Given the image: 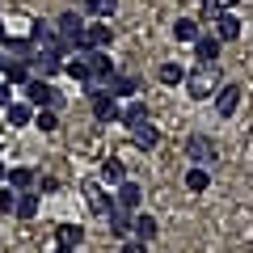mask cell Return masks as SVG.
Listing matches in <instances>:
<instances>
[{
	"label": "cell",
	"instance_id": "cell-13",
	"mask_svg": "<svg viewBox=\"0 0 253 253\" xmlns=\"http://www.w3.org/2000/svg\"><path fill=\"white\" fill-rule=\"evenodd\" d=\"M106 219H110V232H114V236H131V219H135V211H126V207L114 203V207L106 211Z\"/></svg>",
	"mask_w": 253,
	"mask_h": 253
},
{
	"label": "cell",
	"instance_id": "cell-31",
	"mask_svg": "<svg viewBox=\"0 0 253 253\" xmlns=\"http://www.w3.org/2000/svg\"><path fill=\"white\" fill-rule=\"evenodd\" d=\"M13 207H17V190L4 186L0 190V215H13Z\"/></svg>",
	"mask_w": 253,
	"mask_h": 253
},
{
	"label": "cell",
	"instance_id": "cell-4",
	"mask_svg": "<svg viewBox=\"0 0 253 253\" xmlns=\"http://www.w3.org/2000/svg\"><path fill=\"white\" fill-rule=\"evenodd\" d=\"M186 156H190V165H215V156H219V148H215V139L211 135H190L186 139Z\"/></svg>",
	"mask_w": 253,
	"mask_h": 253
},
{
	"label": "cell",
	"instance_id": "cell-29",
	"mask_svg": "<svg viewBox=\"0 0 253 253\" xmlns=\"http://www.w3.org/2000/svg\"><path fill=\"white\" fill-rule=\"evenodd\" d=\"M34 126H38V131H46V135L59 131V110H34Z\"/></svg>",
	"mask_w": 253,
	"mask_h": 253
},
{
	"label": "cell",
	"instance_id": "cell-6",
	"mask_svg": "<svg viewBox=\"0 0 253 253\" xmlns=\"http://www.w3.org/2000/svg\"><path fill=\"white\" fill-rule=\"evenodd\" d=\"M89 101H93V118L97 123H118V114H123L118 97H110L106 89H97V93H89Z\"/></svg>",
	"mask_w": 253,
	"mask_h": 253
},
{
	"label": "cell",
	"instance_id": "cell-34",
	"mask_svg": "<svg viewBox=\"0 0 253 253\" xmlns=\"http://www.w3.org/2000/svg\"><path fill=\"white\" fill-rule=\"evenodd\" d=\"M9 101H13V84H9V81H0V110L9 106Z\"/></svg>",
	"mask_w": 253,
	"mask_h": 253
},
{
	"label": "cell",
	"instance_id": "cell-12",
	"mask_svg": "<svg viewBox=\"0 0 253 253\" xmlns=\"http://www.w3.org/2000/svg\"><path fill=\"white\" fill-rule=\"evenodd\" d=\"M215 38L219 42H236L241 38V17L236 13H219L215 17Z\"/></svg>",
	"mask_w": 253,
	"mask_h": 253
},
{
	"label": "cell",
	"instance_id": "cell-14",
	"mask_svg": "<svg viewBox=\"0 0 253 253\" xmlns=\"http://www.w3.org/2000/svg\"><path fill=\"white\" fill-rule=\"evenodd\" d=\"M156 232H161V228H156V219L148 215V211H135V219H131V236H135V241H156Z\"/></svg>",
	"mask_w": 253,
	"mask_h": 253
},
{
	"label": "cell",
	"instance_id": "cell-21",
	"mask_svg": "<svg viewBox=\"0 0 253 253\" xmlns=\"http://www.w3.org/2000/svg\"><path fill=\"white\" fill-rule=\"evenodd\" d=\"M186 190H194V194L211 190V173L203 169V165H190V169H186Z\"/></svg>",
	"mask_w": 253,
	"mask_h": 253
},
{
	"label": "cell",
	"instance_id": "cell-22",
	"mask_svg": "<svg viewBox=\"0 0 253 253\" xmlns=\"http://www.w3.org/2000/svg\"><path fill=\"white\" fill-rule=\"evenodd\" d=\"M97 177L106 181V186H118V181H126V169H123V161H101V169H97Z\"/></svg>",
	"mask_w": 253,
	"mask_h": 253
},
{
	"label": "cell",
	"instance_id": "cell-10",
	"mask_svg": "<svg viewBox=\"0 0 253 253\" xmlns=\"http://www.w3.org/2000/svg\"><path fill=\"white\" fill-rule=\"evenodd\" d=\"M110 42H114V30H110V21H89V26H84V46H97V51H106Z\"/></svg>",
	"mask_w": 253,
	"mask_h": 253
},
{
	"label": "cell",
	"instance_id": "cell-1",
	"mask_svg": "<svg viewBox=\"0 0 253 253\" xmlns=\"http://www.w3.org/2000/svg\"><path fill=\"white\" fill-rule=\"evenodd\" d=\"M181 84H186V93L194 101L215 97V89H219V84H215V63H199L194 72H186V81H181Z\"/></svg>",
	"mask_w": 253,
	"mask_h": 253
},
{
	"label": "cell",
	"instance_id": "cell-37",
	"mask_svg": "<svg viewBox=\"0 0 253 253\" xmlns=\"http://www.w3.org/2000/svg\"><path fill=\"white\" fill-rule=\"evenodd\" d=\"M0 42H4V26H0Z\"/></svg>",
	"mask_w": 253,
	"mask_h": 253
},
{
	"label": "cell",
	"instance_id": "cell-26",
	"mask_svg": "<svg viewBox=\"0 0 253 253\" xmlns=\"http://www.w3.org/2000/svg\"><path fill=\"white\" fill-rule=\"evenodd\" d=\"M114 9H118V0H84V13L97 17V21H110V17H114Z\"/></svg>",
	"mask_w": 253,
	"mask_h": 253
},
{
	"label": "cell",
	"instance_id": "cell-2",
	"mask_svg": "<svg viewBox=\"0 0 253 253\" xmlns=\"http://www.w3.org/2000/svg\"><path fill=\"white\" fill-rule=\"evenodd\" d=\"M21 89H26V101H30L34 110H59V106H63L59 89H51V81H42V76H30Z\"/></svg>",
	"mask_w": 253,
	"mask_h": 253
},
{
	"label": "cell",
	"instance_id": "cell-5",
	"mask_svg": "<svg viewBox=\"0 0 253 253\" xmlns=\"http://www.w3.org/2000/svg\"><path fill=\"white\" fill-rule=\"evenodd\" d=\"M84 26H89V21H84L81 13L68 9V13L59 17V26H55V34H59L63 42H72V46H84Z\"/></svg>",
	"mask_w": 253,
	"mask_h": 253
},
{
	"label": "cell",
	"instance_id": "cell-25",
	"mask_svg": "<svg viewBox=\"0 0 253 253\" xmlns=\"http://www.w3.org/2000/svg\"><path fill=\"white\" fill-rule=\"evenodd\" d=\"M55 241L68 245V249H76V245L84 241V228L81 224H59V228H55Z\"/></svg>",
	"mask_w": 253,
	"mask_h": 253
},
{
	"label": "cell",
	"instance_id": "cell-23",
	"mask_svg": "<svg viewBox=\"0 0 253 253\" xmlns=\"http://www.w3.org/2000/svg\"><path fill=\"white\" fill-rule=\"evenodd\" d=\"M144 118H148V106H144V101H139V97H131V101H126V106H123V114H118V123L135 126V123H144Z\"/></svg>",
	"mask_w": 253,
	"mask_h": 253
},
{
	"label": "cell",
	"instance_id": "cell-33",
	"mask_svg": "<svg viewBox=\"0 0 253 253\" xmlns=\"http://www.w3.org/2000/svg\"><path fill=\"white\" fill-rule=\"evenodd\" d=\"M123 253H148V245H144V241H135V236H126V245H123Z\"/></svg>",
	"mask_w": 253,
	"mask_h": 253
},
{
	"label": "cell",
	"instance_id": "cell-28",
	"mask_svg": "<svg viewBox=\"0 0 253 253\" xmlns=\"http://www.w3.org/2000/svg\"><path fill=\"white\" fill-rule=\"evenodd\" d=\"M156 81L161 84H181L186 81V68H181V63H161V68H156Z\"/></svg>",
	"mask_w": 253,
	"mask_h": 253
},
{
	"label": "cell",
	"instance_id": "cell-7",
	"mask_svg": "<svg viewBox=\"0 0 253 253\" xmlns=\"http://www.w3.org/2000/svg\"><path fill=\"white\" fill-rule=\"evenodd\" d=\"M241 84H219V89H215V114L219 118H232L236 114V106H241Z\"/></svg>",
	"mask_w": 253,
	"mask_h": 253
},
{
	"label": "cell",
	"instance_id": "cell-3",
	"mask_svg": "<svg viewBox=\"0 0 253 253\" xmlns=\"http://www.w3.org/2000/svg\"><path fill=\"white\" fill-rule=\"evenodd\" d=\"M81 194H84V203H89L93 215H106V211L114 207V194L106 190V181H101V177H84L81 181Z\"/></svg>",
	"mask_w": 253,
	"mask_h": 253
},
{
	"label": "cell",
	"instance_id": "cell-30",
	"mask_svg": "<svg viewBox=\"0 0 253 253\" xmlns=\"http://www.w3.org/2000/svg\"><path fill=\"white\" fill-rule=\"evenodd\" d=\"M34 190H38V194H55V190H59V177H51V173H38V177H34Z\"/></svg>",
	"mask_w": 253,
	"mask_h": 253
},
{
	"label": "cell",
	"instance_id": "cell-15",
	"mask_svg": "<svg viewBox=\"0 0 253 253\" xmlns=\"http://www.w3.org/2000/svg\"><path fill=\"white\" fill-rule=\"evenodd\" d=\"M30 63H34V76H42V81H51L55 72H63V59H55L51 51H34Z\"/></svg>",
	"mask_w": 253,
	"mask_h": 253
},
{
	"label": "cell",
	"instance_id": "cell-16",
	"mask_svg": "<svg viewBox=\"0 0 253 253\" xmlns=\"http://www.w3.org/2000/svg\"><path fill=\"white\" fill-rule=\"evenodd\" d=\"M219 46H224V42H219L215 34H199V38H194V55H199V63H215L219 59Z\"/></svg>",
	"mask_w": 253,
	"mask_h": 253
},
{
	"label": "cell",
	"instance_id": "cell-17",
	"mask_svg": "<svg viewBox=\"0 0 253 253\" xmlns=\"http://www.w3.org/2000/svg\"><path fill=\"white\" fill-rule=\"evenodd\" d=\"M4 118H9V126H30L34 123V106L30 101H9L4 106Z\"/></svg>",
	"mask_w": 253,
	"mask_h": 253
},
{
	"label": "cell",
	"instance_id": "cell-24",
	"mask_svg": "<svg viewBox=\"0 0 253 253\" xmlns=\"http://www.w3.org/2000/svg\"><path fill=\"white\" fill-rule=\"evenodd\" d=\"M199 34H203V26L194 17H177V26H173V38H177V42H194Z\"/></svg>",
	"mask_w": 253,
	"mask_h": 253
},
{
	"label": "cell",
	"instance_id": "cell-8",
	"mask_svg": "<svg viewBox=\"0 0 253 253\" xmlns=\"http://www.w3.org/2000/svg\"><path fill=\"white\" fill-rule=\"evenodd\" d=\"M106 93L110 97H118V101H131V97H139V76H110L106 81Z\"/></svg>",
	"mask_w": 253,
	"mask_h": 253
},
{
	"label": "cell",
	"instance_id": "cell-11",
	"mask_svg": "<svg viewBox=\"0 0 253 253\" xmlns=\"http://www.w3.org/2000/svg\"><path fill=\"white\" fill-rule=\"evenodd\" d=\"M131 144H135V148H144V152H152V148L161 144V131H156V126L144 118V123H135V126H131Z\"/></svg>",
	"mask_w": 253,
	"mask_h": 253
},
{
	"label": "cell",
	"instance_id": "cell-36",
	"mask_svg": "<svg viewBox=\"0 0 253 253\" xmlns=\"http://www.w3.org/2000/svg\"><path fill=\"white\" fill-rule=\"evenodd\" d=\"M55 253H76V249H68V245H59V249H55Z\"/></svg>",
	"mask_w": 253,
	"mask_h": 253
},
{
	"label": "cell",
	"instance_id": "cell-32",
	"mask_svg": "<svg viewBox=\"0 0 253 253\" xmlns=\"http://www.w3.org/2000/svg\"><path fill=\"white\" fill-rule=\"evenodd\" d=\"M51 34H55V30L46 26V21H34V26H30V42H46Z\"/></svg>",
	"mask_w": 253,
	"mask_h": 253
},
{
	"label": "cell",
	"instance_id": "cell-9",
	"mask_svg": "<svg viewBox=\"0 0 253 253\" xmlns=\"http://www.w3.org/2000/svg\"><path fill=\"white\" fill-rule=\"evenodd\" d=\"M114 203L126 211H139V203H144V186L139 181H118L114 186Z\"/></svg>",
	"mask_w": 253,
	"mask_h": 253
},
{
	"label": "cell",
	"instance_id": "cell-20",
	"mask_svg": "<svg viewBox=\"0 0 253 253\" xmlns=\"http://www.w3.org/2000/svg\"><path fill=\"white\" fill-rule=\"evenodd\" d=\"M4 81H9L13 89H21V84L30 81V63L26 59H9V63H4Z\"/></svg>",
	"mask_w": 253,
	"mask_h": 253
},
{
	"label": "cell",
	"instance_id": "cell-27",
	"mask_svg": "<svg viewBox=\"0 0 253 253\" xmlns=\"http://www.w3.org/2000/svg\"><path fill=\"white\" fill-rule=\"evenodd\" d=\"M63 72L72 76V81H81V84L93 81V72H89V63H84V55H76V59H63Z\"/></svg>",
	"mask_w": 253,
	"mask_h": 253
},
{
	"label": "cell",
	"instance_id": "cell-18",
	"mask_svg": "<svg viewBox=\"0 0 253 253\" xmlns=\"http://www.w3.org/2000/svg\"><path fill=\"white\" fill-rule=\"evenodd\" d=\"M34 177H38L34 169H26V165H13V169L4 173V186H13V190H34Z\"/></svg>",
	"mask_w": 253,
	"mask_h": 253
},
{
	"label": "cell",
	"instance_id": "cell-35",
	"mask_svg": "<svg viewBox=\"0 0 253 253\" xmlns=\"http://www.w3.org/2000/svg\"><path fill=\"white\" fill-rule=\"evenodd\" d=\"M4 173H9V165H4V161H0V181H4Z\"/></svg>",
	"mask_w": 253,
	"mask_h": 253
},
{
	"label": "cell",
	"instance_id": "cell-19",
	"mask_svg": "<svg viewBox=\"0 0 253 253\" xmlns=\"http://www.w3.org/2000/svg\"><path fill=\"white\" fill-rule=\"evenodd\" d=\"M17 219H34L38 215V190H17V207H13Z\"/></svg>",
	"mask_w": 253,
	"mask_h": 253
}]
</instances>
